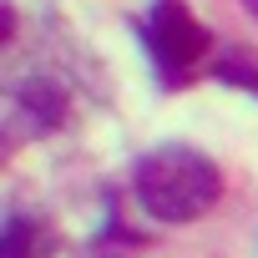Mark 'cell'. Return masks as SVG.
I'll return each instance as SVG.
<instances>
[{
  "label": "cell",
  "mask_w": 258,
  "mask_h": 258,
  "mask_svg": "<svg viewBox=\"0 0 258 258\" xmlns=\"http://www.w3.org/2000/svg\"><path fill=\"white\" fill-rule=\"evenodd\" d=\"M51 253V233L26 218V213H11L6 233H0V258H46Z\"/></svg>",
  "instance_id": "3957f363"
},
{
  "label": "cell",
  "mask_w": 258,
  "mask_h": 258,
  "mask_svg": "<svg viewBox=\"0 0 258 258\" xmlns=\"http://www.w3.org/2000/svg\"><path fill=\"white\" fill-rule=\"evenodd\" d=\"M223 192L218 167L192 147H157L137 162V198L162 223H192L203 218Z\"/></svg>",
  "instance_id": "6da1fadb"
},
{
  "label": "cell",
  "mask_w": 258,
  "mask_h": 258,
  "mask_svg": "<svg viewBox=\"0 0 258 258\" xmlns=\"http://www.w3.org/2000/svg\"><path fill=\"white\" fill-rule=\"evenodd\" d=\"M147 46H152V56H157L162 71L187 76L208 56V31L192 21V11L182 6V0H157L152 21H147Z\"/></svg>",
  "instance_id": "7a4b0ae2"
},
{
  "label": "cell",
  "mask_w": 258,
  "mask_h": 258,
  "mask_svg": "<svg viewBox=\"0 0 258 258\" xmlns=\"http://www.w3.org/2000/svg\"><path fill=\"white\" fill-rule=\"evenodd\" d=\"M243 6H248V11H253V16H258V0H243Z\"/></svg>",
  "instance_id": "277c9868"
}]
</instances>
